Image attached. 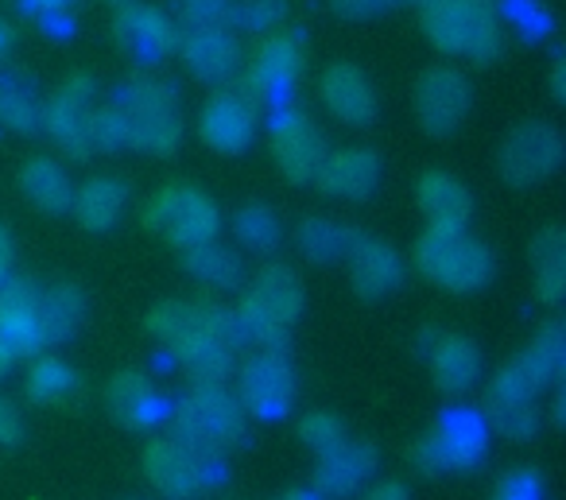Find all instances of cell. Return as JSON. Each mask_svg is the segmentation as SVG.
Segmentation results:
<instances>
[{
  "instance_id": "cb8c5ba5",
  "label": "cell",
  "mask_w": 566,
  "mask_h": 500,
  "mask_svg": "<svg viewBox=\"0 0 566 500\" xmlns=\"http://www.w3.org/2000/svg\"><path fill=\"white\" fill-rule=\"evenodd\" d=\"M35 322L43 342H66L86 322V295L78 288H51L35 299Z\"/></svg>"
},
{
  "instance_id": "5bb4252c",
  "label": "cell",
  "mask_w": 566,
  "mask_h": 500,
  "mask_svg": "<svg viewBox=\"0 0 566 500\" xmlns=\"http://www.w3.org/2000/svg\"><path fill=\"white\" fill-rule=\"evenodd\" d=\"M179 51L202 82H229L241 66V43L226 24H195L179 40Z\"/></svg>"
},
{
  "instance_id": "9c48e42d",
  "label": "cell",
  "mask_w": 566,
  "mask_h": 500,
  "mask_svg": "<svg viewBox=\"0 0 566 500\" xmlns=\"http://www.w3.org/2000/svg\"><path fill=\"white\" fill-rule=\"evenodd\" d=\"M563 164V136L551 125H520L501 144V175L512 187H532Z\"/></svg>"
},
{
  "instance_id": "2e32d148",
  "label": "cell",
  "mask_w": 566,
  "mask_h": 500,
  "mask_svg": "<svg viewBox=\"0 0 566 500\" xmlns=\"http://www.w3.org/2000/svg\"><path fill=\"white\" fill-rule=\"evenodd\" d=\"M275 159H280L283 175L292 183H315L318 167H323L326 159V136L318 133L315 121L307 117H295V113H287V117L275 125Z\"/></svg>"
},
{
  "instance_id": "74e56055",
  "label": "cell",
  "mask_w": 566,
  "mask_h": 500,
  "mask_svg": "<svg viewBox=\"0 0 566 500\" xmlns=\"http://www.w3.org/2000/svg\"><path fill=\"white\" fill-rule=\"evenodd\" d=\"M182 9H187L190 28L195 24H226L229 0H182Z\"/></svg>"
},
{
  "instance_id": "7a4b0ae2",
  "label": "cell",
  "mask_w": 566,
  "mask_h": 500,
  "mask_svg": "<svg viewBox=\"0 0 566 500\" xmlns=\"http://www.w3.org/2000/svg\"><path fill=\"white\" fill-rule=\"evenodd\" d=\"M120 121V144H133L151 156H171L182 140L179 97L167 82L136 79L125 86V94L113 102Z\"/></svg>"
},
{
  "instance_id": "d590c367",
  "label": "cell",
  "mask_w": 566,
  "mask_h": 500,
  "mask_svg": "<svg viewBox=\"0 0 566 500\" xmlns=\"http://www.w3.org/2000/svg\"><path fill=\"white\" fill-rule=\"evenodd\" d=\"M283 12H287L283 0H237L233 20L244 28H272L283 20Z\"/></svg>"
},
{
  "instance_id": "6da1fadb",
  "label": "cell",
  "mask_w": 566,
  "mask_h": 500,
  "mask_svg": "<svg viewBox=\"0 0 566 500\" xmlns=\"http://www.w3.org/2000/svg\"><path fill=\"white\" fill-rule=\"evenodd\" d=\"M423 32L447 55L493 63L504 48V12L493 0H423Z\"/></svg>"
},
{
  "instance_id": "4316f807",
  "label": "cell",
  "mask_w": 566,
  "mask_h": 500,
  "mask_svg": "<svg viewBox=\"0 0 566 500\" xmlns=\"http://www.w3.org/2000/svg\"><path fill=\"white\" fill-rule=\"evenodd\" d=\"M532 264H535V291L543 295V303L558 306V299L566 295V244L563 229H543L532 241Z\"/></svg>"
},
{
  "instance_id": "9a60e30c",
  "label": "cell",
  "mask_w": 566,
  "mask_h": 500,
  "mask_svg": "<svg viewBox=\"0 0 566 500\" xmlns=\"http://www.w3.org/2000/svg\"><path fill=\"white\" fill-rule=\"evenodd\" d=\"M90 97H94V90L74 79V82H66L55 94V102L43 110V128H48L66 152H74V156H90V152H94V136H90L94 105H90Z\"/></svg>"
},
{
  "instance_id": "52a82bcc",
  "label": "cell",
  "mask_w": 566,
  "mask_h": 500,
  "mask_svg": "<svg viewBox=\"0 0 566 500\" xmlns=\"http://www.w3.org/2000/svg\"><path fill=\"white\" fill-rule=\"evenodd\" d=\"M485 454V419L478 412L454 407L439 419V427L416 446V461L427 473H450V469H470Z\"/></svg>"
},
{
  "instance_id": "4fadbf2b",
  "label": "cell",
  "mask_w": 566,
  "mask_h": 500,
  "mask_svg": "<svg viewBox=\"0 0 566 500\" xmlns=\"http://www.w3.org/2000/svg\"><path fill=\"white\" fill-rule=\"evenodd\" d=\"M323 105L349 128H369L377 121V90H373L369 74L354 63H334L323 74Z\"/></svg>"
},
{
  "instance_id": "f35d334b",
  "label": "cell",
  "mask_w": 566,
  "mask_h": 500,
  "mask_svg": "<svg viewBox=\"0 0 566 500\" xmlns=\"http://www.w3.org/2000/svg\"><path fill=\"white\" fill-rule=\"evenodd\" d=\"M20 435H24V419H20L17 404L9 396H0V446L20 442Z\"/></svg>"
},
{
  "instance_id": "f546056e",
  "label": "cell",
  "mask_w": 566,
  "mask_h": 500,
  "mask_svg": "<svg viewBox=\"0 0 566 500\" xmlns=\"http://www.w3.org/2000/svg\"><path fill=\"white\" fill-rule=\"evenodd\" d=\"M233 233H237V241H241L244 249H252V252H272V249H280L283 226H280V218H275V213L268 210V206L249 202L244 210H237Z\"/></svg>"
},
{
  "instance_id": "60d3db41",
  "label": "cell",
  "mask_w": 566,
  "mask_h": 500,
  "mask_svg": "<svg viewBox=\"0 0 566 500\" xmlns=\"http://www.w3.org/2000/svg\"><path fill=\"white\" fill-rule=\"evenodd\" d=\"M365 500H411V497L400 481H380V485H373V492Z\"/></svg>"
},
{
  "instance_id": "484cf974",
  "label": "cell",
  "mask_w": 566,
  "mask_h": 500,
  "mask_svg": "<svg viewBox=\"0 0 566 500\" xmlns=\"http://www.w3.org/2000/svg\"><path fill=\"white\" fill-rule=\"evenodd\" d=\"M109 412L117 415L128 427H144V423H156L164 404H159L156 388L144 381L140 373H120L109 384Z\"/></svg>"
},
{
  "instance_id": "ac0fdd59",
  "label": "cell",
  "mask_w": 566,
  "mask_h": 500,
  "mask_svg": "<svg viewBox=\"0 0 566 500\" xmlns=\"http://www.w3.org/2000/svg\"><path fill=\"white\" fill-rule=\"evenodd\" d=\"M346 260H349V288H354L361 299L392 295L403 280L400 252L385 241H357Z\"/></svg>"
},
{
  "instance_id": "ba28073f",
  "label": "cell",
  "mask_w": 566,
  "mask_h": 500,
  "mask_svg": "<svg viewBox=\"0 0 566 500\" xmlns=\"http://www.w3.org/2000/svg\"><path fill=\"white\" fill-rule=\"evenodd\" d=\"M473 110V90L470 79L454 66H431L419 74L416 82V121L423 125V133L431 136H450L465 125Z\"/></svg>"
},
{
  "instance_id": "277c9868",
  "label": "cell",
  "mask_w": 566,
  "mask_h": 500,
  "mask_svg": "<svg viewBox=\"0 0 566 500\" xmlns=\"http://www.w3.org/2000/svg\"><path fill=\"white\" fill-rule=\"evenodd\" d=\"M175 435L190 446L221 454L244 435V407L226 384H195L175 407Z\"/></svg>"
},
{
  "instance_id": "1f68e13d",
  "label": "cell",
  "mask_w": 566,
  "mask_h": 500,
  "mask_svg": "<svg viewBox=\"0 0 566 500\" xmlns=\"http://www.w3.org/2000/svg\"><path fill=\"white\" fill-rule=\"evenodd\" d=\"M0 125L12 133H35L43 125V110L35 105L32 90L12 79L0 82Z\"/></svg>"
},
{
  "instance_id": "8fae6325",
  "label": "cell",
  "mask_w": 566,
  "mask_h": 500,
  "mask_svg": "<svg viewBox=\"0 0 566 500\" xmlns=\"http://www.w3.org/2000/svg\"><path fill=\"white\" fill-rule=\"evenodd\" d=\"M303 74V40L295 32L272 35L264 48L256 51L252 63V97L264 105H283L295 94V82Z\"/></svg>"
},
{
  "instance_id": "d6986e66",
  "label": "cell",
  "mask_w": 566,
  "mask_h": 500,
  "mask_svg": "<svg viewBox=\"0 0 566 500\" xmlns=\"http://www.w3.org/2000/svg\"><path fill=\"white\" fill-rule=\"evenodd\" d=\"M485 373L481 350L462 334H439L431 345V376L447 396H465Z\"/></svg>"
},
{
  "instance_id": "836d02e7",
  "label": "cell",
  "mask_w": 566,
  "mask_h": 500,
  "mask_svg": "<svg viewBox=\"0 0 566 500\" xmlns=\"http://www.w3.org/2000/svg\"><path fill=\"white\" fill-rule=\"evenodd\" d=\"M300 438H303V442H307V450H315L318 458H323V454L338 450V446L346 442L349 435H346V427H342L338 415H331V412H315V415H307V419H303Z\"/></svg>"
},
{
  "instance_id": "d6a6232c",
  "label": "cell",
  "mask_w": 566,
  "mask_h": 500,
  "mask_svg": "<svg viewBox=\"0 0 566 500\" xmlns=\"http://www.w3.org/2000/svg\"><path fill=\"white\" fill-rule=\"evenodd\" d=\"M74 373L59 357H35L32 376H28V392H32L35 404H59L63 396L74 392Z\"/></svg>"
},
{
  "instance_id": "603a6c76",
  "label": "cell",
  "mask_w": 566,
  "mask_h": 500,
  "mask_svg": "<svg viewBox=\"0 0 566 500\" xmlns=\"http://www.w3.org/2000/svg\"><path fill=\"white\" fill-rule=\"evenodd\" d=\"M125 202H128L125 183L109 179V175H97V179L82 183V187L74 190L71 213L90 229V233H105V229H113L120 221Z\"/></svg>"
},
{
  "instance_id": "ffe728a7",
  "label": "cell",
  "mask_w": 566,
  "mask_h": 500,
  "mask_svg": "<svg viewBox=\"0 0 566 500\" xmlns=\"http://www.w3.org/2000/svg\"><path fill=\"white\" fill-rule=\"evenodd\" d=\"M373 469H377V450H373L369 442L346 438L338 450L318 458L315 485H318V492H326V497H349V492H357L365 481H369Z\"/></svg>"
},
{
  "instance_id": "e575fe53",
  "label": "cell",
  "mask_w": 566,
  "mask_h": 500,
  "mask_svg": "<svg viewBox=\"0 0 566 500\" xmlns=\"http://www.w3.org/2000/svg\"><path fill=\"white\" fill-rule=\"evenodd\" d=\"M493 423L509 438H532L539 430V412L535 404H493Z\"/></svg>"
},
{
  "instance_id": "ab89813d",
  "label": "cell",
  "mask_w": 566,
  "mask_h": 500,
  "mask_svg": "<svg viewBox=\"0 0 566 500\" xmlns=\"http://www.w3.org/2000/svg\"><path fill=\"white\" fill-rule=\"evenodd\" d=\"M334 4H338V12L346 20H369V17H380V12H388L396 0H334Z\"/></svg>"
},
{
  "instance_id": "4dcf8cb0",
  "label": "cell",
  "mask_w": 566,
  "mask_h": 500,
  "mask_svg": "<svg viewBox=\"0 0 566 500\" xmlns=\"http://www.w3.org/2000/svg\"><path fill=\"white\" fill-rule=\"evenodd\" d=\"M520 361H524V365L532 368V376L539 381V388L555 384L558 376H563V365H566L563 326H547L543 334H535V342L527 345V353Z\"/></svg>"
},
{
  "instance_id": "30bf717a",
  "label": "cell",
  "mask_w": 566,
  "mask_h": 500,
  "mask_svg": "<svg viewBox=\"0 0 566 500\" xmlns=\"http://www.w3.org/2000/svg\"><path fill=\"white\" fill-rule=\"evenodd\" d=\"M295 399V368L283 350H260L241 373V407L275 419Z\"/></svg>"
},
{
  "instance_id": "f6af8a7d",
  "label": "cell",
  "mask_w": 566,
  "mask_h": 500,
  "mask_svg": "<svg viewBox=\"0 0 566 500\" xmlns=\"http://www.w3.org/2000/svg\"><path fill=\"white\" fill-rule=\"evenodd\" d=\"M283 500H318V497H315V492H287Z\"/></svg>"
},
{
  "instance_id": "d4e9b609",
  "label": "cell",
  "mask_w": 566,
  "mask_h": 500,
  "mask_svg": "<svg viewBox=\"0 0 566 500\" xmlns=\"http://www.w3.org/2000/svg\"><path fill=\"white\" fill-rule=\"evenodd\" d=\"M20 187H24V195L32 198L43 213H71L74 187H71V179H66V171L55 164V159L35 156L32 164L20 171Z\"/></svg>"
},
{
  "instance_id": "f1b7e54d",
  "label": "cell",
  "mask_w": 566,
  "mask_h": 500,
  "mask_svg": "<svg viewBox=\"0 0 566 500\" xmlns=\"http://www.w3.org/2000/svg\"><path fill=\"white\" fill-rule=\"evenodd\" d=\"M187 268H190L195 280L210 283V288H233L237 275H241V260H237V252H229L226 244H218V241L190 249Z\"/></svg>"
},
{
  "instance_id": "8d00e7d4",
  "label": "cell",
  "mask_w": 566,
  "mask_h": 500,
  "mask_svg": "<svg viewBox=\"0 0 566 500\" xmlns=\"http://www.w3.org/2000/svg\"><path fill=\"white\" fill-rule=\"evenodd\" d=\"M496 500H543V477L535 469H516L496 485Z\"/></svg>"
},
{
  "instance_id": "7402d4cb",
  "label": "cell",
  "mask_w": 566,
  "mask_h": 500,
  "mask_svg": "<svg viewBox=\"0 0 566 500\" xmlns=\"http://www.w3.org/2000/svg\"><path fill=\"white\" fill-rule=\"evenodd\" d=\"M117 35H120V43L140 59H164L167 51L179 43L171 17L159 9H148V4H128L117 20Z\"/></svg>"
},
{
  "instance_id": "3957f363",
  "label": "cell",
  "mask_w": 566,
  "mask_h": 500,
  "mask_svg": "<svg viewBox=\"0 0 566 500\" xmlns=\"http://www.w3.org/2000/svg\"><path fill=\"white\" fill-rule=\"evenodd\" d=\"M416 268L447 291H478L493 280L496 260L465 229H427L416 244Z\"/></svg>"
},
{
  "instance_id": "ee69618b",
  "label": "cell",
  "mask_w": 566,
  "mask_h": 500,
  "mask_svg": "<svg viewBox=\"0 0 566 500\" xmlns=\"http://www.w3.org/2000/svg\"><path fill=\"white\" fill-rule=\"evenodd\" d=\"M12 361H17V357H12V353L4 350V345H0V376L9 373V368H12Z\"/></svg>"
},
{
  "instance_id": "e0dca14e",
  "label": "cell",
  "mask_w": 566,
  "mask_h": 500,
  "mask_svg": "<svg viewBox=\"0 0 566 500\" xmlns=\"http://www.w3.org/2000/svg\"><path fill=\"white\" fill-rule=\"evenodd\" d=\"M380 175H385V167H380L377 152L349 148V152L326 156L315 175V183L326 190V195L346 198V202H361V198H369L373 190L380 187Z\"/></svg>"
},
{
  "instance_id": "5b68a950",
  "label": "cell",
  "mask_w": 566,
  "mask_h": 500,
  "mask_svg": "<svg viewBox=\"0 0 566 500\" xmlns=\"http://www.w3.org/2000/svg\"><path fill=\"white\" fill-rule=\"evenodd\" d=\"M144 469H148V481L164 492L167 500H195L218 481L221 466L218 454L202 450V446H190L187 438H156V442L144 450Z\"/></svg>"
},
{
  "instance_id": "83f0119b",
  "label": "cell",
  "mask_w": 566,
  "mask_h": 500,
  "mask_svg": "<svg viewBox=\"0 0 566 500\" xmlns=\"http://www.w3.org/2000/svg\"><path fill=\"white\" fill-rule=\"evenodd\" d=\"M295 241H300V249L307 252L311 260H318V264H331V260H346L349 252H354V229L338 226V221L331 218H307L300 226V233H295Z\"/></svg>"
},
{
  "instance_id": "7bdbcfd3",
  "label": "cell",
  "mask_w": 566,
  "mask_h": 500,
  "mask_svg": "<svg viewBox=\"0 0 566 500\" xmlns=\"http://www.w3.org/2000/svg\"><path fill=\"white\" fill-rule=\"evenodd\" d=\"M24 4L32 12H55V9H63V4H71V0H24Z\"/></svg>"
},
{
  "instance_id": "8992f818",
  "label": "cell",
  "mask_w": 566,
  "mask_h": 500,
  "mask_svg": "<svg viewBox=\"0 0 566 500\" xmlns=\"http://www.w3.org/2000/svg\"><path fill=\"white\" fill-rule=\"evenodd\" d=\"M148 221L156 233H164L175 249L190 252L198 244L218 241L221 229V213L202 190L195 187H167L151 198L148 206Z\"/></svg>"
},
{
  "instance_id": "7c38bea8",
  "label": "cell",
  "mask_w": 566,
  "mask_h": 500,
  "mask_svg": "<svg viewBox=\"0 0 566 500\" xmlns=\"http://www.w3.org/2000/svg\"><path fill=\"white\" fill-rule=\"evenodd\" d=\"M198 133L221 156H241L256 140V105L241 94H218L202 110Z\"/></svg>"
},
{
  "instance_id": "44dd1931",
  "label": "cell",
  "mask_w": 566,
  "mask_h": 500,
  "mask_svg": "<svg viewBox=\"0 0 566 500\" xmlns=\"http://www.w3.org/2000/svg\"><path fill=\"white\" fill-rule=\"evenodd\" d=\"M416 198L434 229H465L473 213V195L450 171H427L416 187Z\"/></svg>"
},
{
  "instance_id": "b9f144b4",
  "label": "cell",
  "mask_w": 566,
  "mask_h": 500,
  "mask_svg": "<svg viewBox=\"0 0 566 500\" xmlns=\"http://www.w3.org/2000/svg\"><path fill=\"white\" fill-rule=\"evenodd\" d=\"M9 272H12V233L0 226V283L9 280Z\"/></svg>"
},
{
  "instance_id": "bcb514c9",
  "label": "cell",
  "mask_w": 566,
  "mask_h": 500,
  "mask_svg": "<svg viewBox=\"0 0 566 500\" xmlns=\"http://www.w3.org/2000/svg\"><path fill=\"white\" fill-rule=\"evenodd\" d=\"M4 43H9V28L0 24V51H4Z\"/></svg>"
}]
</instances>
